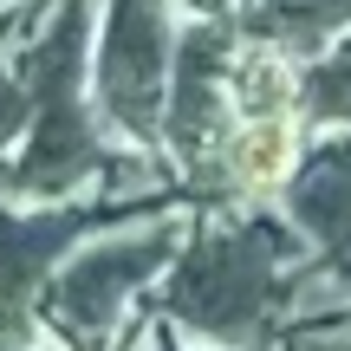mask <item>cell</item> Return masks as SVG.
<instances>
[{
  "label": "cell",
  "instance_id": "6",
  "mask_svg": "<svg viewBox=\"0 0 351 351\" xmlns=\"http://www.w3.org/2000/svg\"><path fill=\"white\" fill-rule=\"evenodd\" d=\"M313 124L300 111L280 117H234V130L221 137V150L202 169L182 176V202L195 215H234V208H280V195L293 189V176L306 163Z\"/></svg>",
  "mask_w": 351,
  "mask_h": 351
},
{
  "label": "cell",
  "instance_id": "10",
  "mask_svg": "<svg viewBox=\"0 0 351 351\" xmlns=\"http://www.w3.org/2000/svg\"><path fill=\"white\" fill-rule=\"evenodd\" d=\"M163 351H215V345H195V339H182V332L163 326Z\"/></svg>",
  "mask_w": 351,
  "mask_h": 351
},
{
  "label": "cell",
  "instance_id": "4",
  "mask_svg": "<svg viewBox=\"0 0 351 351\" xmlns=\"http://www.w3.org/2000/svg\"><path fill=\"white\" fill-rule=\"evenodd\" d=\"M176 0H98V39H91V98L117 143L163 150L169 72H176Z\"/></svg>",
  "mask_w": 351,
  "mask_h": 351
},
{
  "label": "cell",
  "instance_id": "1",
  "mask_svg": "<svg viewBox=\"0 0 351 351\" xmlns=\"http://www.w3.org/2000/svg\"><path fill=\"white\" fill-rule=\"evenodd\" d=\"M306 254L313 247L287 221V208L195 215V234L150 293V313L215 351H274V332L287 319V280Z\"/></svg>",
  "mask_w": 351,
  "mask_h": 351
},
{
  "label": "cell",
  "instance_id": "2",
  "mask_svg": "<svg viewBox=\"0 0 351 351\" xmlns=\"http://www.w3.org/2000/svg\"><path fill=\"white\" fill-rule=\"evenodd\" d=\"M91 39H98V0H52L46 20L13 46V65L33 91V124L20 150L0 163V202L46 208L104 182L117 137L104 130L91 98Z\"/></svg>",
  "mask_w": 351,
  "mask_h": 351
},
{
  "label": "cell",
  "instance_id": "7",
  "mask_svg": "<svg viewBox=\"0 0 351 351\" xmlns=\"http://www.w3.org/2000/svg\"><path fill=\"white\" fill-rule=\"evenodd\" d=\"M280 208L306 234V247L351 280V130H313L306 163L280 195Z\"/></svg>",
  "mask_w": 351,
  "mask_h": 351
},
{
  "label": "cell",
  "instance_id": "11",
  "mask_svg": "<svg viewBox=\"0 0 351 351\" xmlns=\"http://www.w3.org/2000/svg\"><path fill=\"white\" fill-rule=\"evenodd\" d=\"M7 7H20V0H0V13H7Z\"/></svg>",
  "mask_w": 351,
  "mask_h": 351
},
{
  "label": "cell",
  "instance_id": "8",
  "mask_svg": "<svg viewBox=\"0 0 351 351\" xmlns=\"http://www.w3.org/2000/svg\"><path fill=\"white\" fill-rule=\"evenodd\" d=\"M306 104V59L274 39L241 33L234 52V117H280Z\"/></svg>",
  "mask_w": 351,
  "mask_h": 351
},
{
  "label": "cell",
  "instance_id": "9",
  "mask_svg": "<svg viewBox=\"0 0 351 351\" xmlns=\"http://www.w3.org/2000/svg\"><path fill=\"white\" fill-rule=\"evenodd\" d=\"M313 130H351V33H339L319 59H306V104Z\"/></svg>",
  "mask_w": 351,
  "mask_h": 351
},
{
  "label": "cell",
  "instance_id": "3",
  "mask_svg": "<svg viewBox=\"0 0 351 351\" xmlns=\"http://www.w3.org/2000/svg\"><path fill=\"white\" fill-rule=\"evenodd\" d=\"M195 234V208L189 202H163V208L124 215V221L85 234L65 267L39 293V319L65 351H117L124 326L150 306V293L163 287L176 254Z\"/></svg>",
  "mask_w": 351,
  "mask_h": 351
},
{
  "label": "cell",
  "instance_id": "5",
  "mask_svg": "<svg viewBox=\"0 0 351 351\" xmlns=\"http://www.w3.org/2000/svg\"><path fill=\"white\" fill-rule=\"evenodd\" d=\"M234 52H241V20H228V13H195L176 39L169 111H163V150L176 163V189L234 130Z\"/></svg>",
  "mask_w": 351,
  "mask_h": 351
}]
</instances>
